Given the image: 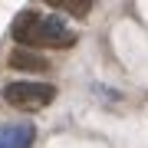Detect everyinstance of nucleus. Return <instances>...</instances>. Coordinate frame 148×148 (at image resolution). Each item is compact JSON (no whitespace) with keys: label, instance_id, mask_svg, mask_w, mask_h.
Wrapping results in <instances>:
<instances>
[{"label":"nucleus","instance_id":"nucleus-1","mask_svg":"<svg viewBox=\"0 0 148 148\" xmlns=\"http://www.w3.org/2000/svg\"><path fill=\"white\" fill-rule=\"evenodd\" d=\"M13 40L27 46H73L76 36L59 16H40V13H20L13 20Z\"/></svg>","mask_w":148,"mask_h":148},{"label":"nucleus","instance_id":"nucleus-2","mask_svg":"<svg viewBox=\"0 0 148 148\" xmlns=\"http://www.w3.org/2000/svg\"><path fill=\"white\" fill-rule=\"evenodd\" d=\"M3 99L10 102L13 109H43L56 99V89L49 82H7L3 86Z\"/></svg>","mask_w":148,"mask_h":148},{"label":"nucleus","instance_id":"nucleus-3","mask_svg":"<svg viewBox=\"0 0 148 148\" xmlns=\"http://www.w3.org/2000/svg\"><path fill=\"white\" fill-rule=\"evenodd\" d=\"M33 125L16 122V125H0V148H30L33 145Z\"/></svg>","mask_w":148,"mask_h":148},{"label":"nucleus","instance_id":"nucleus-4","mask_svg":"<svg viewBox=\"0 0 148 148\" xmlns=\"http://www.w3.org/2000/svg\"><path fill=\"white\" fill-rule=\"evenodd\" d=\"M10 66L13 69H23V73H46V69H49L46 59L36 56V53H30V49H13V53H10Z\"/></svg>","mask_w":148,"mask_h":148},{"label":"nucleus","instance_id":"nucleus-5","mask_svg":"<svg viewBox=\"0 0 148 148\" xmlns=\"http://www.w3.org/2000/svg\"><path fill=\"white\" fill-rule=\"evenodd\" d=\"M49 7H56V10H69L73 16H86L92 10V0H46Z\"/></svg>","mask_w":148,"mask_h":148}]
</instances>
